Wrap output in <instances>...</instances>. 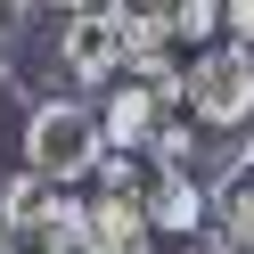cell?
<instances>
[{
    "instance_id": "4",
    "label": "cell",
    "mask_w": 254,
    "mask_h": 254,
    "mask_svg": "<svg viewBox=\"0 0 254 254\" xmlns=\"http://www.w3.org/2000/svg\"><path fill=\"white\" fill-rule=\"evenodd\" d=\"M139 205H148V230H164V238H197V230H213V189L189 181V164H156Z\"/></svg>"
},
{
    "instance_id": "5",
    "label": "cell",
    "mask_w": 254,
    "mask_h": 254,
    "mask_svg": "<svg viewBox=\"0 0 254 254\" xmlns=\"http://www.w3.org/2000/svg\"><path fill=\"white\" fill-rule=\"evenodd\" d=\"M156 123H164V99H156L148 82H107V107H99V131H107V148H131V156H148L156 148Z\"/></svg>"
},
{
    "instance_id": "6",
    "label": "cell",
    "mask_w": 254,
    "mask_h": 254,
    "mask_svg": "<svg viewBox=\"0 0 254 254\" xmlns=\"http://www.w3.org/2000/svg\"><path fill=\"white\" fill-rule=\"evenodd\" d=\"M148 205H139V197H107V189H99V197H90L82 205V254H148Z\"/></svg>"
},
{
    "instance_id": "1",
    "label": "cell",
    "mask_w": 254,
    "mask_h": 254,
    "mask_svg": "<svg viewBox=\"0 0 254 254\" xmlns=\"http://www.w3.org/2000/svg\"><path fill=\"white\" fill-rule=\"evenodd\" d=\"M99 156H107V131H99V107H82V99H41L33 115H25V139H17V164L50 172L58 189L90 181V172H99Z\"/></svg>"
},
{
    "instance_id": "11",
    "label": "cell",
    "mask_w": 254,
    "mask_h": 254,
    "mask_svg": "<svg viewBox=\"0 0 254 254\" xmlns=\"http://www.w3.org/2000/svg\"><path fill=\"white\" fill-rule=\"evenodd\" d=\"M181 254H238V246H230L221 230H197V238H181Z\"/></svg>"
},
{
    "instance_id": "8",
    "label": "cell",
    "mask_w": 254,
    "mask_h": 254,
    "mask_svg": "<svg viewBox=\"0 0 254 254\" xmlns=\"http://www.w3.org/2000/svg\"><path fill=\"white\" fill-rule=\"evenodd\" d=\"M156 8H164L172 50H205V41L221 33V0H156Z\"/></svg>"
},
{
    "instance_id": "9",
    "label": "cell",
    "mask_w": 254,
    "mask_h": 254,
    "mask_svg": "<svg viewBox=\"0 0 254 254\" xmlns=\"http://www.w3.org/2000/svg\"><path fill=\"white\" fill-rule=\"evenodd\" d=\"M90 181H99L107 197H148V164H139L131 148H107V156H99V172H90Z\"/></svg>"
},
{
    "instance_id": "12",
    "label": "cell",
    "mask_w": 254,
    "mask_h": 254,
    "mask_svg": "<svg viewBox=\"0 0 254 254\" xmlns=\"http://www.w3.org/2000/svg\"><path fill=\"white\" fill-rule=\"evenodd\" d=\"M0 17H8V0H0Z\"/></svg>"
},
{
    "instance_id": "10",
    "label": "cell",
    "mask_w": 254,
    "mask_h": 254,
    "mask_svg": "<svg viewBox=\"0 0 254 254\" xmlns=\"http://www.w3.org/2000/svg\"><path fill=\"white\" fill-rule=\"evenodd\" d=\"M221 33L254 50V0H221Z\"/></svg>"
},
{
    "instance_id": "7",
    "label": "cell",
    "mask_w": 254,
    "mask_h": 254,
    "mask_svg": "<svg viewBox=\"0 0 254 254\" xmlns=\"http://www.w3.org/2000/svg\"><path fill=\"white\" fill-rule=\"evenodd\" d=\"M213 230L238 254H254V156H230L213 172Z\"/></svg>"
},
{
    "instance_id": "2",
    "label": "cell",
    "mask_w": 254,
    "mask_h": 254,
    "mask_svg": "<svg viewBox=\"0 0 254 254\" xmlns=\"http://www.w3.org/2000/svg\"><path fill=\"white\" fill-rule=\"evenodd\" d=\"M189 115L213 123V131H246L254 123V50L246 41H205L189 50Z\"/></svg>"
},
{
    "instance_id": "3",
    "label": "cell",
    "mask_w": 254,
    "mask_h": 254,
    "mask_svg": "<svg viewBox=\"0 0 254 254\" xmlns=\"http://www.w3.org/2000/svg\"><path fill=\"white\" fill-rule=\"evenodd\" d=\"M58 66H66V82H115L123 74V17H115V0L58 25Z\"/></svg>"
}]
</instances>
